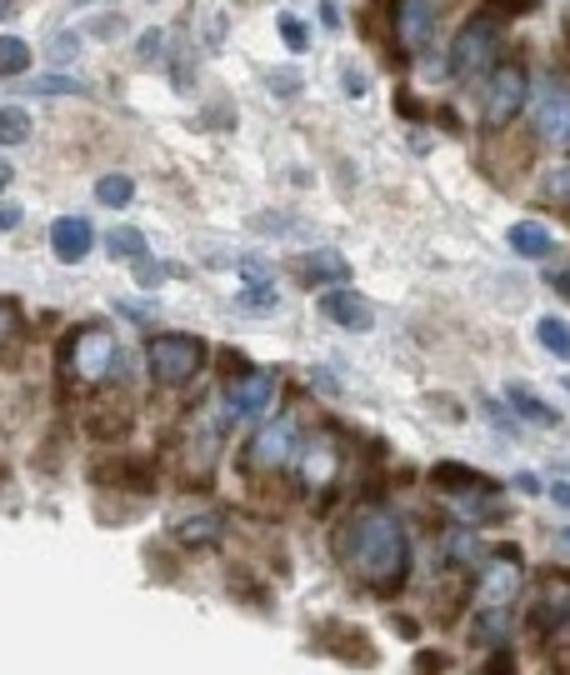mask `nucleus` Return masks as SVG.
I'll use <instances>...</instances> for the list:
<instances>
[{
	"instance_id": "nucleus-25",
	"label": "nucleus",
	"mask_w": 570,
	"mask_h": 675,
	"mask_svg": "<svg viewBox=\"0 0 570 675\" xmlns=\"http://www.w3.org/2000/svg\"><path fill=\"white\" fill-rule=\"evenodd\" d=\"M25 90H35V96H80L86 80L80 76H41V80H31Z\"/></svg>"
},
{
	"instance_id": "nucleus-2",
	"label": "nucleus",
	"mask_w": 570,
	"mask_h": 675,
	"mask_svg": "<svg viewBox=\"0 0 570 675\" xmlns=\"http://www.w3.org/2000/svg\"><path fill=\"white\" fill-rule=\"evenodd\" d=\"M116 366H120V346H116V336H110L106 326H76L71 336H65V346H61V375L71 385H106L110 375H116Z\"/></svg>"
},
{
	"instance_id": "nucleus-20",
	"label": "nucleus",
	"mask_w": 570,
	"mask_h": 675,
	"mask_svg": "<svg viewBox=\"0 0 570 675\" xmlns=\"http://www.w3.org/2000/svg\"><path fill=\"white\" fill-rule=\"evenodd\" d=\"M96 200L110 210H126L130 200H136V181L130 175H100L96 181Z\"/></svg>"
},
{
	"instance_id": "nucleus-8",
	"label": "nucleus",
	"mask_w": 570,
	"mask_h": 675,
	"mask_svg": "<svg viewBox=\"0 0 570 675\" xmlns=\"http://www.w3.org/2000/svg\"><path fill=\"white\" fill-rule=\"evenodd\" d=\"M491 570H485L481 580V606L485 610H506L510 600L520 596V580H526V566H520V551L516 545H501V551H491Z\"/></svg>"
},
{
	"instance_id": "nucleus-10",
	"label": "nucleus",
	"mask_w": 570,
	"mask_h": 675,
	"mask_svg": "<svg viewBox=\"0 0 570 675\" xmlns=\"http://www.w3.org/2000/svg\"><path fill=\"white\" fill-rule=\"evenodd\" d=\"M536 131L550 145H570V86L566 80H540L536 90Z\"/></svg>"
},
{
	"instance_id": "nucleus-32",
	"label": "nucleus",
	"mask_w": 570,
	"mask_h": 675,
	"mask_svg": "<svg viewBox=\"0 0 570 675\" xmlns=\"http://www.w3.org/2000/svg\"><path fill=\"white\" fill-rule=\"evenodd\" d=\"M136 51H140V61H155V55L165 51V31H146V35H140Z\"/></svg>"
},
{
	"instance_id": "nucleus-18",
	"label": "nucleus",
	"mask_w": 570,
	"mask_h": 675,
	"mask_svg": "<svg viewBox=\"0 0 570 675\" xmlns=\"http://www.w3.org/2000/svg\"><path fill=\"white\" fill-rule=\"evenodd\" d=\"M106 251L116 255V261H146V255H151V246H146V236H140L136 226H116L106 236Z\"/></svg>"
},
{
	"instance_id": "nucleus-5",
	"label": "nucleus",
	"mask_w": 570,
	"mask_h": 675,
	"mask_svg": "<svg viewBox=\"0 0 570 675\" xmlns=\"http://www.w3.org/2000/svg\"><path fill=\"white\" fill-rule=\"evenodd\" d=\"M530 100V76L520 61H506V66H495L491 76H485V90H481V120L491 126V131H501V126H510V120L526 110Z\"/></svg>"
},
{
	"instance_id": "nucleus-15",
	"label": "nucleus",
	"mask_w": 570,
	"mask_h": 675,
	"mask_svg": "<svg viewBox=\"0 0 570 675\" xmlns=\"http://www.w3.org/2000/svg\"><path fill=\"white\" fill-rule=\"evenodd\" d=\"M295 281L301 285H345L351 281V261H345L341 251H311V255H301L295 261Z\"/></svg>"
},
{
	"instance_id": "nucleus-45",
	"label": "nucleus",
	"mask_w": 570,
	"mask_h": 675,
	"mask_svg": "<svg viewBox=\"0 0 570 675\" xmlns=\"http://www.w3.org/2000/svg\"><path fill=\"white\" fill-rule=\"evenodd\" d=\"M560 545H566V551H570V525H566V531H560Z\"/></svg>"
},
{
	"instance_id": "nucleus-36",
	"label": "nucleus",
	"mask_w": 570,
	"mask_h": 675,
	"mask_svg": "<svg viewBox=\"0 0 570 675\" xmlns=\"http://www.w3.org/2000/svg\"><path fill=\"white\" fill-rule=\"evenodd\" d=\"M485 415H491V421H495V425H501V431H506V436H516V421H510V415H506V411H501V405H495V401H491V405H485Z\"/></svg>"
},
{
	"instance_id": "nucleus-12",
	"label": "nucleus",
	"mask_w": 570,
	"mask_h": 675,
	"mask_svg": "<svg viewBox=\"0 0 570 675\" xmlns=\"http://www.w3.org/2000/svg\"><path fill=\"white\" fill-rule=\"evenodd\" d=\"M90 246H96V230H90L86 216H61L51 226V251H55V261L76 265V261H86V255H90Z\"/></svg>"
},
{
	"instance_id": "nucleus-13",
	"label": "nucleus",
	"mask_w": 570,
	"mask_h": 675,
	"mask_svg": "<svg viewBox=\"0 0 570 675\" xmlns=\"http://www.w3.org/2000/svg\"><path fill=\"white\" fill-rule=\"evenodd\" d=\"M321 316L331 320V326H341V330H370V326H376L370 305L361 301L355 291H345V285H335V291L321 295Z\"/></svg>"
},
{
	"instance_id": "nucleus-37",
	"label": "nucleus",
	"mask_w": 570,
	"mask_h": 675,
	"mask_svg": "<svg viewBox=\"0 0 570 675\" xmlns=\"http://www.w3.org/2000/svg\"><path fill=\"white\" fill-rule=\"evenodd\" d=\"M341 86L351 90V96H366V80H361V70H341Z\"/></svg>"
},
{
	"instance_id": "nucleus-3",
	"label": "nucleus",
	"mask_w": 570,
	"mask_h": 675,
	"mask_svg": "<svg viewBox=\"0 0 570 675\" xmlns=\"http://www.w3.org/2000/svg\"><path fill=\"white\" fill-rule=\"evenodd\" d=\"M501 41H506V25L495 21L491 11L471 15V21L455 31L451 41V76L455 80H481L501 66Z\"/></svg>"
},
{
	"instance_id": "nucleus-19",
	"label": "nucleus",
	"mask_w": 570,
	"mask_h": 675,
	"mask_svg": "<svg viewBox=\"0 0 570 675\" xmlns=\"http://www.w3.org/2000/svg\"><path fill=\"white\" fill-rule=\"evenodd\" d=\"M431 480H435V486H451V490H485L481 470L461 466V460H441V466L431 470Z\"/></svg>"
},
{
	"instance_id": "nucleus-43",
	"label": "nucleus",
	"mask_w": 570,
	"mask_h": 675,
	"mask_svg": "<svg viewBox=\"0 0 570 675\" xmlns=\"http://www.w3.org/2000/svg\"><path fill=\"white\" fill-rule=\"evenodd\" d=\"M15 15V0H0V21H11Z\"/></svg>"
},
{
	"instance_id": "nucleus-4",
	"label": "nucleus",
	"mask_w": 570,
	"mask_h": 675,
	"mask_svg": "<svg viewBox=\"0 0 570 675\" xmlns=\"http://www.w3.org/2000/svg\"><path fill=\"white\" fill-rule=\"evenodd\" d=\"M146 371H151L155 385L181 391V385H191L205 371V340L185 336V330H165V336H155L146 346Z\"/></svg>"
},
{
	"instance_id": "nucleus-6",
	"label": "nucleus",
	"mask_w": 570,
	"mask_h": 675,
	"mask_svg": "<svg viewBox=\"0 0 570 675\" xmlns=\"http://www.w3.org/2000/svg\"><path fill=\"white\" fill-rule=\"evenodd\" d=\"M276 405V371H256L246 360H236V375L221 385V415L230 421H256Z\"/></svg>"
},
{
	"instance_id": "nucleus-44",
	"label": "nucleus",
	"mask_w": 570,
	"mask_h": 675,
	"mask_svg": "<svg viewBox=\"0 0 570 675\" xmlns=\"http://www.w3.org/2000/svg\"><path fill=\"white\" fill-rule=\"evenodd\" d=\"M6 186H11V165L0 161V190H6Z\"/></svg>"
},
{
	"instance_id": "nucleus-28",
	"label": "nucleus",
	"mask_w": 570,
	"mask_h": 675,
	"mask_svg": "<svg viewBox=\"0 0 570 675\" xmlns=\"http://www.w3.org/2000/svg\"><path fill=\"white\" fill-rule=\"evenodd\" d=\"M45 51H51V61H76V55H80V35L76 31H55Z\"/></svg>"
},
{
	"instance_id": "nucleus-11",
	"label": "nucleus",
	"mask_w": 570,
	"mask_h": 675,
	"mask_svg": "<svg viewBox=\"0 0 570 675\" xmlns=\"http://www.w3.org/2000/svg\"><path fill=\"white\" fill-rule=\"evenodd\" d=\"M396 35L406 51H431L435 41V0H396Z\"/></svg>"
},
{
	"instance_id": "nucleus-41",
	"label": "nucleus",
	"mask_w": 570,
	"mask_h": 675,
	"mask_svg": "<svg viewBox=\"0 0 570 675\" xmlns=\"http://www.w3.org/2000/svg\"><path fill=\"white\" fill-rule=\"evenodd\" d=\"M441 665H451L445 655H420V671H441Z\"/></svg>"
},
{
	"instance_id": "nucleus-24",
	"label": "nucleus",
	"mask_w": 570,
	"mask_h": 675,
	"mask_svg": "<svg viewBox=\"0 0 570 675\" xmlns=\"http://www.w3.org/2000/svg\"><path fill=\"white\" fill-rule=\"evenodd\" d=\"M280 41H286V51H311V25L301 21V15H291V11H280Z\"/></svg>"
},
{
	"instance_id": "nucleus-29",
	"label": "nucleus",
	"mask_w": 570,
	"mask_h": 675,
	"mask_svg": "<svg viewBox=\"0 0 570 675\" xmlns=\"http://www.w3.org/2000/svg\"><path fill=\"white\" fill-rule=\"evenodd\" d=\"M540 196L570 200V165H560V171H546V181H540Z\"/></svg>"
},
{
	"instance_id": "nucleus-22",
	"label": "nucleus",
	"mask_w": 570,
	"mask_h": 675,
	"mask_svg": "<svg viewBox=\"0 0 570 675\" xmlns=\"http://www.w3.org/2000/svg\"><path fill=\"white\" fill-rule=\"evenodd\" d=\"M536 336H540V346H546L556 360H570V326H566L560 316H546V320H540Z\"/></svg>"
},
{
	"instance_id": "nucleus-31",
	"label": "nucleus",
	"mask_w": 570,
	"mask_h": 675,
	"mask_svg": "<svg viewBox=\"0 0 570 675\" xmlns=\"http://www.w3.org/2000/svg\"><path fill=\"white\" fill-rule=\"evenodd\" d=\"M536 6H540V0H491V15H495V21H501V15H506V21H516V15H530Z\"/></svg>"
},
{
	"instance_id": "nucleus-14",
	"label": "nucleus",
	"mask_w": 570,
	"mask_h": 675,
	"mask_svg": "<svg viewBox=\"0 0 570 675\" xmlns=\"http://www.w3.org/2000/svg\"><path fill=\"white\" fill-rule=\"evenodd\" d=\"M171 535L185 545V551H205V545H216L221 535H226V515H216V511L175 515V521H171Z\"/></svg>"
},
{
	"instance_id": "nucleus-27",
	"label": "nucleus",
	"mask_w": 570,
	"mask_h": 675,
	"mask_svg": "<svg viewBox=\"0 0 570 675\" xmlns=\"http://www.w3.org/2000/svg\"><path fill=\"white\" fill-rule=\"evenodd\" d=\"M171 275H175V265H165V261H151V255H146V261H136V281L146 285V291H155V285L171 281Z\"/></svg>"
},
{
	"instance_id": "nucleus-23",
	"label": "nucleus",
	"mask_w": 570,
	"mask_h": 675,
	"mask_svg": "<svg viewBox=\"0 0 570 675\" xmlns=\"http://www.w3.org/2000/svg\"><path fill=\"white\" fill-rule=\"evenodd\" d=\"M31 141V116L21 106H0V145H21Z\"/></svg>"
},
{
	"instance_id": "nucleus-16",
	"label": "nucleus",
	"mask_w": 570,
	"mask_h": 675,
	"mask_svg": "<svg viewBox=\"0 0 570 675\" xmlns=\"http://www.w3.org/2000/svg\"><path fill=\"white\" fill-rule=\"evenodd\" d=\"M510 251L526 255V261H546L550 251H556V236H550V226H540V220H516V226L506 230Z\"/></svg>"
},
{
	"instance_id": "nucleus-7",
	"label": "nucleus",
	"mask_w": 570,
	"mask_h": 675,
	"mask_svg": "<svg viewBox=\"0 0 570 675\" xmlns=\"http://www.w3.org/2000/svg\"><path fill=\"white\" fill-rule=\"evenodd\" d=\"M295 446H301V425H295V415H276V421H260L256 436L246 440V470L250 476H270V470H280L286 460L295 456Z\"/></svg>"
},
{
	"instance_id": "nucleus-47",
	"label": "nucleus",
	"mask_w": 570,
	"mask_h": 675,
	"mask_svg": "<svg viewBox=\"0 0 570 675\" xmlns=\"http://www.w3.org/2000/svg\"><path fill=\"white\" fill-rule=\"evenodd\" d=\"M566 385H570V375H566Z\"/></svg>"
},
{
	"instance_id": "nucleus-21",
	"label": "nucleus",
	"mask_w": 570,
	"mask_h": 675,
	"mask_svg": "<svg viewBox=\"0 0 570 675\" xmlns=\"http://www.w3.org/2000/svg\"><path fill=\"white\" fill-rule=\"evenodd\" d=\"M25 66H31V45L21 35H0V76H25Z\"/></svg>"
},
{
	"instance_id": "nucleus-42",
	"label": "nucleus",
	"mask_w": 570,
	"mask_h": 675,
	"mask_svg": "<svg viewBox=\"0 0 570 675\" xmlns=\"http://www.w3.org/2000/svg\"><path fill=\"white\" fill-rule=\"evenodd\" d=\"M550 281H556V291H560V295H570V271H560V275H550Z\"/></svg>"
},
{
	"instance_id": "nucleus-26",
	"label": "nucleus",
	"mask_w": 570,
	"mask_h": 675,
	"mask_svg": "<svg viewBox=\"0 0 570 675\" xmlns=\"http://www.w3.org/2000/svg\"><path fill=\"white\" fill-rule=\"evenodd\" d=\"M501 631H510V625H506V610H485L481 621H475V641H481V645H501V641H506Z\"/></svg>"
},
{
	"instance_id": "nucleus-17",
	"label": "nucleus",
	"mask_w": 570,
	"mask_h": 675,
	"mask_svg": "<svg viewBox=\"0 0 570 675\" xmlns=\"http://www.w3.org/2000/svg\"><path fill=\"white\" fill-rule=\"evenodd\" d=\"M506 401L516 405V411L526 415L530 425H560V411H556V405H546L540 395H530L526 385H506Z\"/></svg>"
},
{
	"instance_id": "nucleus-39",
	"label": "nucleus",
	"mask_w": 570,
	"mask_h": 675,
	"mask_svg": "<svg viewBox=\"0 0 570 675\" xmlns=\"http://www.w3.org/2000/svg\"><path fill=\"white\" fill-rule=\"evenodd\" d=\"M550 501H556L560 511H570V480H556V486H550Z\"/></svg>"
},
{
	"instance_id": "nucleus-9",
	"label": "nucleus",
	"mask_w": 570,
	"mask_h": 675,
	"mask_svg": "<svg viewBox=\"0 0 570 675\" xmlns=\"http://www.w3.org/2000/svg\"><path fill=\"white\" fill-rule=\"evenodd\" d=\"M301 460H295V470H301V486L305 490H325L335 476H341V440L331 436V431H315V436H305Z\"/></svg>"
},
{
	"instance_id": "nucleus-40",
	"label": "nucleus",
	"mask_w": 570,
	"mask_h": 675,
	"mask_svg": "<svg viewBox=\"0 0 570 675\" xmlns=\"http://www.w3.org/2000/svg\"><path fill=\"white\" fill-rule=\"evenodd\" d=\"M321 15H325V25H341V11H335V0H321Z\"/></svg>"
},
{
	"instance_id": "nucleus-30",
	"label": "nucleus",
	"mask_w": 570,
	"mask_h": 675,
	"mask_svg": "<svg viewBox=\"0 0 570 675\" xmlns=\"http://www.w3.org/2000/svg\"><path fill=\"white\" fill-rule=\"evenodd\" d=\"M240 305H246V311H270V305H276V285H246V291H240Z\"/></svg>"
},
{
	"instance_id": "nucleus-1",
	"label": "nucleus",
	"mask_w": 570,
	"mask_h": 675,
	"mask_svg": "<svg viewBox=\"0 0 570 675\" xmlns=\"http://www.w3.org/2000/svg\"><path fill=\"white\" fill-rule=\"evenodd\" d=\"M335 556L376 596H396L410 576V535L390 511H355L335 531Z\"/></svg>"
},
{
	"instance_id": "nucleus-34",
	"label": "nucleus",
	"mask_w": 570,
	"mask_h": 675,
	"mask_svg": "<svg viewBox=\"0 0 570 675\" xmlns=\"http://www.w3.org/2000/svg\"><path fill=\"white\" fill-rule=\"evenodd\" d=\"M396 110H400L406 120H426V106H420V100L410 96V90H396Z\"/></svg>"
},
{
	"instance_id": "nucleus-38",
	"label": "nucleus",
	"mask_w": 570,
	"mask_h": 675,
	"mask_svg": "<svg viewBox=\"0 0 570 675\" xmlns=\"http://www.w3.org/2000/svg\"><path fill=\"white\" fill-rule=\"evenodd\" d=\"M15 226H21V206L6 200V206H0V230H15Z\"/></svg>"
},
{
	"instance_id": "nucleus-35",
	"label": "nucleus",
	"mask_w": 570,
	"mask_h": 675,
	"mask_svg": "<svg viewBox=\"0 0 570 675\" xmlns=\"http://www.w3.org/2000/svg\"><path fill=\"white\" fill-rule=\"evenodd\" d=\"M15 330H21V316H15V305L0 301V346H6V340H11Z\"/></svg>"
},
{
	"instance_id": "nucleus-33",
	"label": "nucleus",
	"mask_w": 570,
	"mask_h": 675,
	"mask_svg": "<svg viewBox=\"0 0 570 675\" xmlns=\"http://www.w3.org/2000/svg\"><path fill=\"white\" fill-rule=\"evenodd\" d=\"M270 90H276V96H295L301 80H295V70H270Z\"/></svg>"
},
{
	"instance_id": "nucleus-46",
	"label": "nucleus",
	"mask_w": 570,
	"mask_h": 675,
	"mask_svg": "<svg viewBox=\"0 0 570 675\" xmlns=\"http://www.w3.org/2000/svg\"><path fill=\"white\" fill-rule=\"evenodd\" d=\"M76 6H110V0H76Z\"/></svg>"
}]
</instances>
